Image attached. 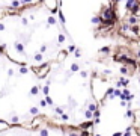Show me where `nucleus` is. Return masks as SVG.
Returning <instances> with one entry per match:
<instances>
[{"mask_svg": "<svg viewBox=\"0 0 140 136\" xmlns=\"http://www.w3.org/2000/svg\"><path fill=\"white\" fill-rule=\"evenodd\" d=\"M127 91L110 88L104 98L98 101V109L92 121V136H125L131 132L134 115Z\"/></svg>", "mask_w": 140, "mask_h": 136, "instance_id": "1", "label": "nucleus"}, {"mask_svg": "<svg viewBox=\"0 0 140 136\" xmlns=\"http://www.w3.org/2000/svg\"><path fill=\"white\" fill-rule=\"evenodd\" d=\"M42 3H44V8L50 12H56L57 8H59V2L57 0H42Z\"/></svg>", "mask_w": 140, "mask_h": 136, "instance_id": "2", "label": "nucleus"}, {"mask_svg": "<svg viewBox=\"0 0 140 136\" xmlns=\"http://www.w3.org/2000/svg\"><path fill=\"white\" fill-rule=\"evenodd\" d=\"M130 135H131V132H130V133H127V135H125V136H130Z\"/></svg>", "mask_w": 140, "mask_h": 136, "instance_id": "3", "label": "nucleus"}]
</instances>
